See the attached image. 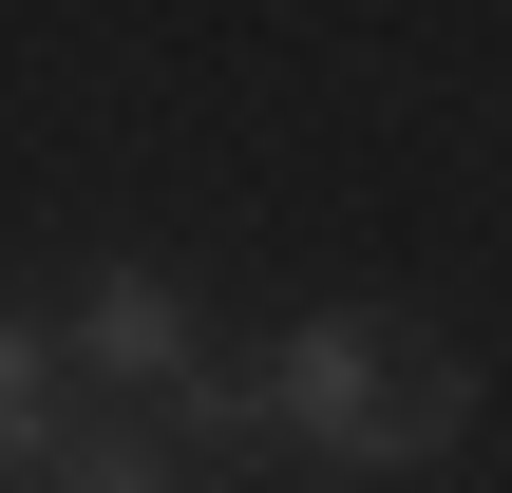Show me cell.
Wrapping results in <instances>:
<instances>
[{
	"label": "cell",
	"instance_id": "277c9868",
	"mask_svg": "<svg viewBox=\"0 0 512 493\" xmlns=\"http://www.w3.org/2000/svg\"><path fill=\"white\" fill-rule=\"evenodd\" d=\"M57 493H190V456H171L152 418H76V437H57Z\"/></svg>",
	"mask_w": 512,
	"mask_h": 493
},
{
	"label": "cell",
	"instance_id": "3957f363",
	"mask_svg": "<svg viewBox=\"0 0 512 493\" xmlns=\"http://www.w3.org/2000/svg\"><path fill=\"white\" fill-rule=\"evenodd\" d=\"M57 437H76V380H57V323H38V304H0V475H57Z\"/></svg>",
	"mask_w": 512,
	"mask_h": 493
},
{
	"label": "cell",
	"instance_id": "7a4b0ae2",
	"mask_svg": "<svg viewBox=\"0 0 512 493\" xmlns=\"http://www.w3.org/2000/svg\"><path fill=\"white\" fill-rule=\"evenodd\" d=\"M57 380H76V418H95V399H114V418H171V399L209 380L190 285H171V266H95V285H76V323H57Z\"/></svg>",
	"mask_w": 512,
	"mask_h": 493
},
{
	"label": "cell",
	"instance_id": "6da1fadb",
	"mask_svg": "<svg viewBox=\"0 0 512 493\" xmlns=\"http://www.w3.org/2000/svg\"><path fill=\"white\" fill-rule=\"evenodd\" d=\"M247 437L342 456V475H437L475 437V361L437 323H399V304H323V323H285L247 361Z\"/></svg>",
	"mask_w": 512,
	"mask_h": 493
}]
</instances>
